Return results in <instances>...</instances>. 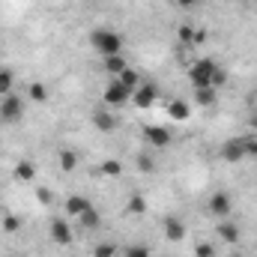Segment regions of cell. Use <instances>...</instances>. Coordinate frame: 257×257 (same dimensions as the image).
Masks as SVG:
<instances>
[{"label": "cell", "instance_id": "7", "mask_svg": "<svg viewBox=\"0 0 257 257\" xmlns=\"http://www.w3.org/2000/svg\"><path fill=\"white\" fill-rule=\"evenodd\" d=\"M144 138H147L150 147H168L171 144V132L165 126H147L144 128Z\"/></svg>", "mask_w": 257, "mask_h": 257}, {"label": "cell", "instance_id": "24", "mask_svg": "<svg viewBox=\"0 0 257 257\" xmlns=\"http://www.w3.org/2000/svg\"><path fill=\"white\" fill-rule=\"evenodd\" d=\"M102 174L114 180V177H120V174H123V165H120V162H114V159H108V162H102Z\"/></svg>", "mask_w": 257, "mask_h": 257}, {"label": "cell", "instance_id": "3", "mask_svg": "<svg viewBox=\"0 0 257 257\" xmlns=\"http://www.w3.org/2000/svg\"><path fill=\"white\" fill-rule=\"evenodd\" d=\"M215 69H218V66L212 63V60H197V63L192 66V72H189L194 90H197V87H212V75H215Z\"/></svg>", "mask_w": 257, "mask_h": 257}, {"label": "cell", "instance_id": "5", "mask_svg": "<svg viewBox=\"0 0 257 257\" xmlns=\"http://www.w3.org/2000/svg\"><path fill=\"white\" fill-rule=\"evenodd\" d=\"M21 114H24V102H21L15 93L3 96V102H0V117H3L6 123H15V120H21Z\"/></svg>", "mask_w": 257, "mask_h": 257}, {"label": "cell", "instance_id": "22", "mask_svg": "<svg viewBox=\"0 0 257 257\" xmlns=\"http://www.w3.org/2000/svg\"><path fill=\"white\" fill-rule=\"evenodd\" d=\"M12 87H15V75L9 69H0V96H9Z\"/></svg>", "mask_w": 257, "mask_h": 257}, {"label": "cell", "instance_id": "14", "mask_svg": "<svg viewBox=\"0 0 257 257\" xmlns=\"http://www.w3.org/2000/svg\"><path fill=\"white\" fill-rule=\"evenodd\" d=\"M168 114H171V120L186 123V120L192 117V108H189V102H171V105H168Z\"/></svg>", "mask_w": 257, "mask_h": 257}, {"label": "cell", "instance_id": "21", "mask_svg": "<svg viewBox=\"0 0 257 257\" xmlns=\"http://www.w3.org/2000/svg\"><path fill=\"white\" fill-rule=\"evenodd\" d=\"M57 159H60V168H63V171H75V168H78V153L69 150V147L57 153Z\"/></svg>", "mask_w": 257, "mask_h": 257}, {"label": "cell", "instance_id": "18", "mask_svg": "<svg viewBox=\"0 0 257 257\" xmlns=\"http://www.w3.org/2000/svg\"><path fill=\"white\" fill-rule=\"evenodd\" d=\"M126 69H128L126 57H120V54H117V57H105V72H108L111 78H117V75L126 72Z\"/></svg>", "mask_w": 257, "mask_h": 257}, {"label": "cell", "instance_id": "33", "mask_svg": "<svg viewBox=\"0 0 257 257\" xmlns=\"http://www.w3.org/2000/svg\"><path fill=\"white\" fill-rule=\"evenodd\" d=\"M248 153H251V156H257V141H248Z\"/></svg>", "mask_w": 257, "mask_h": 257}, {"label": "cell", "instance_id": "1", "mask_svg": "<svg viewBox=\"0 0 257 257\" xmlns=\"http://www.w3.org/2000/svg\"><path fill=\"white\" fill-rule=\"evenodd\" d=\"M90 42H93V48L102 54V60H105V57H117V54L123 51L120 33H117V30H108V27H96V30L90 33Z\"/></svg>", "mask_w": 257, "mask_h": 257}, {"label": "cell", "instance_id": "23", "mask_svg": "<svg viewBox=\"0 0 257 257\" xmlns=\"http://www.w3.org/2000/svg\"><path fill=\"white\" fill-rule=\"evenodd\" d=\"M128 212H135V215H144V212H147L144 194H132V197H128Z\"/></svg>", "mask_w": 257, "mask_h": 257}, {"label": "cell", "instance_id": "30", "mask_svg": "<svg viewBox=\"0 0 257 257\" xmlns=\"http://www.w3.org/2000/svg\"><path fill=\"white\" fill-rule=\"evenodd\" d=\"M177 36H180V42H194V27L183 24V27L177 30Z\"/></svg>", "mask_w": 257, "mask_h": 257}, {"label": "cell", "instance_id": "16", "mask_svg": "<svg viewBox=\"0 0 257 257\" xmlns=\"http://www.w3.org/2000/svg\"><path fill=\"white\" fill-rule=\"evenodd\" d=\"M33 177H36V165L33 162H18L15 165V180L18 183H30Z\"/></svg>", "mask_w": 257, "mask_h": 257}, {"label": "cell", "instance_id": "35", "mask_svg": "<svg viewBox=\"0 0 257 257\" xmlns=\"http://www.w3.org/2000/svg\"><path fill=\"white\" fill-rule=\"evenodd\" d=\"M233 257H242V254H233Z\"/></svg>", "mask_w": 257, "mask_h": 257}, {"label": "cell", "instance_id": "4", "mask_svg": "<svg viewBox=\"0 0 257 257\" xmlns=\"http://www.w3.org/2000/svg\"><path fill=\"white\" fill-rule=\"evenodd\" d=\"M156 99H159V87L150 84V81H141L138 90L132 93V105H135V108H150Z\"/></svg>", "mask_w": 257, "mask_h": 257}, {"label": "cell", "instance_id": "12", "mask_svg": "<svg viewBox=\"0 0 257 257\" xmlns=\"http://www.w3.org/2000/svg\"><path fill=\"white\" fill-rule=\"evenodd\" d=\"M90 206H93V203H90L87 197H81V194H72V197H66V212H69V215H75V218H78L81 212H87Z\"/></svg>", "mask_w": 257, "mask_h": 257}, {"label": "cell", "instance_id": "31", "mask_svg": "<svg viewBox=\"0 0 257 257\" xmlns=\"http://www.w3.org/2000/svg\"><path fill=\"white\" fill-rule=\"evenodd\" d=\"M224 81H227V75H224V72H221V69H215V75H212V87H215V90H218V87H221V84H224Z\"/></svg>", "mask_w": 257, "mask_h": 257}, {"label": "cell", "instance_id": "29", "mask_svg": "<svg viewBox=\"0 0 257 257\" xmlns=\"http://www.w3.org/2000/svg\"><path fill=\"white\" fill-rule=\"evenodd\" d=\"M194 257H215V245H212V242H200V245L194 248Z\"/></svg>", "mask_w": 257, "mask_h": 257}, {"label": "cell", "instance_id": "17", "mask_svg": "<svg viewBox=\"0 0 257 257\" xmlns=\"http://www.w3.org/2000/svg\"><path fill=\"white\" fill-rule=\"evenodd\" d=\"M78 224H81L84 230H96V227L102 224V218H99V212H96V209L90 206L87 212H81V215H78Z\"/></svg>", "mask_w": 257, "mask_h": 257}, {"label": "cell", "instance_id": "11", "mask_svg": "<svg viewBox=\"0 0 257 257\" xmlns=\"http://www.w3.org/2000/svg\"><path fill=\"white\" fill-rule=\"evenodd\" d=\"M165 236H168V242H183L186 224H183L180 218H168V221H165Z\"/></svg>", "mask_w": 257, "mask_h": 257}, {"label": "cell", "instance_id": "13", "mask_svg": "<svg viewBox=\"0 0 257 257\" xmlns=\"http://www.w3.org/2000/svg\"><path fill=\"white\" fill-rule=\"evenodd\" d=\"M218 236H221L227 245H236V242H239V227H236L233 221L221 218V224H218Z\"/></svg>", "mask_w": 257, "mask_h": 257}, {"label": "cell", "instance_id": "6", "mask_svg": "<svg viewBox=\"0 0 257 257\" xmlns=\"http://www.w3.org/2000/svg\"><path fill=\"white\" fill-rule=\"evenodd\" d=\"M209 212L218 215V218H227L230 215V194L227 192H215L209 197Z\"/></svg>", "mask_w": 257, "mask_h": 257}, {"label": "cell", "instance_id": "32", "mask_svg": "<svg viewBox=\"0 0 257 257\" xmlns=\"http://www.w3.org/2000/svg\"><path fill=\"white\" fill-rule=\"evenodd\" d=\"M39 200H42V203H51V192H48V189H39Z\"/></svg>", "mask_w": 257, "mask_h": 257}, {"label": "cell", "instance_id": "9", "mask_svg": "<svg viewBox=\"0 0 257 257\" xmlns=\"http://www.w3.org/2000/svg\"><path fill=\"white\" fill-rule=\"evenodd\" d=\"M51 239H54L57 245H69V242H72V224L63 221V218H54V221H51Z\"/></svg>", "mask_w": 257, "mask_h": 257}, {"label": "cell", "instance_id": "36", "mask_svg": "<svg viewBox=\"0 0 257 257\" xmlns=\"http://www.w3.org/2000/svg\"><path fill=\"white\" fill-rule=\"evenodd\" d=\"M0 102H3V96H0Z\"/></svg>", "mask_w": 257, "mask_h": 257}, {"label": "cell", "instance_id": "19", "mask_svg": "<svg viewBox=\"0 0 257 257\" xmlns=\"http://www.w3.org/2000/svg\"><path fill=\"white\" fill-rule=\"evenodd\" d=\"M117 81L126 87L128 93H135V90H138V84H141V75H138L135 69H126V72H120V75H117Z\"/></svg>", "mask_w": 257, "mask_h": 257}, {"label": "cell", "instance_id": "8", "mask_svg": "<svg viewBox=\"0 0 257 257\" xmlns=\"http://www.w3.org/2000/svg\"><path fill=\"white\" fill-rule=\"evenodd\" d=\"M93 126L108 135V132H114V128H117V120H114V114L102 105V108H96V111H93Z\"/></svg>", "mask_w": 257, "mask_h": 257}, {"label": "cell", "instance_id": "34", "mask_svg": "<svg viewBox=\"0 0 257 257\" xmlns=\"http://www.w3.org/2000/svg\"><path fill=\"white\" fill-rule=\"evenodd\" d=\"M194 0H177V6H192Z\"/></svg>", "mask_w": 257, "mask_h": 257}, {"label": "cell", "instance_id": "25", "mask_svg": "<svg viewBox=\"0 0 257 257\" xmlns=\"http://www.w3.org/2000/svg\"><path fill=\"white\" fill-rule=\"evenodd\" d=\"M138 168H141L144 174L156 171V162H153V156H150V153H141V156H138Z\"/></svg>", "mask_w": 257, "mask_h": 257}, {"label": "cell", "instance_id": "15", "mask_svg": "<svg viewBox=\"0 0 257 257\" xmlns=\"http://www.w3.org/2000/svg\"><path fill=\"white\" fill-rule=\"evenodd\" d=\"M194 102H197L200 108L215 105V87H197V90H194Z\"/></svg>", "mask_w": 257, "mask_h": 257}, {"label": "cell", "instance_id": "27", "mask_svg": "<svg viewBox=\"0 0 257 257\" xmlns=\"http://www.w3.org/2000/svg\"><path fill=\"white\" fill-rule=\"evenodd\" d=\"M114 251H117V245H114V242H99V245H96V251H93V257H114Z\"/></svg>", "mask_w": 257, "mask_h": 257}, {"label": "cell", "instance_id": "20", "mask_svg": "<svg viewBox=\"0 0 257 257\" xmlns=\"http://www.w3.org/2000/svg\"><path fill=\"white\" fill-rule=\"evenodd\" d=\"M27 96H30V99L36 102V105H42V102L48 99V87H45L42 81H33V84L27 87Z\"/></svg>", "mask_w": 257, "mask_h": 257}, {"label": "cell", "instance_id": "26", "mask_svg": "<svg viewBox=\"0 0 257 257\" xmlns=\"http://www.w3.org/2000/svg\"><path fill=\"white\" fill-rule=\"evenodd\" d=\"M18 227H21V218L18 215H3V230L6 233H18Z\"/></svg>", "mask_w": 257, "mask_h": 257}, {"label": "cell", "instance_id": "10", "mask_svg": "<svg viewBox=\"0 0 257 257\" xmlns=\"http://www.w3.org/2000/svg\"><path fill=\"white\" fill-rule=\"evenodd\" d=\"M245 153H248V141H227L224 150H221V156H224L227 162H239Z\"/></svg>", "mask_w": 257, "mask_h": 257}, {"label": "cell", "instance_id": "28", "mask_svg": "<svg viewBox=\"0 0 257 257\" xmlns=\"http://www.w3.org/2000/svg\"><path fill=\"white\" fill-rule=\"evenodd\" d=\"M126 257H150V248H147L144 242H135V245L126 248Z\"/></svg>", "mask_w": 257, "mask_h": 257}, {"label": "cell", "instance_id": "2", "mask_svg": "<svg viewBox=\"0 0 257 257\" xmlns=\"http://www.w3.org/2000/svg\"><path fill=\"white\" fill-rule=\"evenodd\" d=\"M128 102H132V93H128L117 78H111L108 87H105V93H102V105L105 108H120V105H128Z\"/></svg>", "mask_w": 257, "mask_h": 257}]
</instances>
